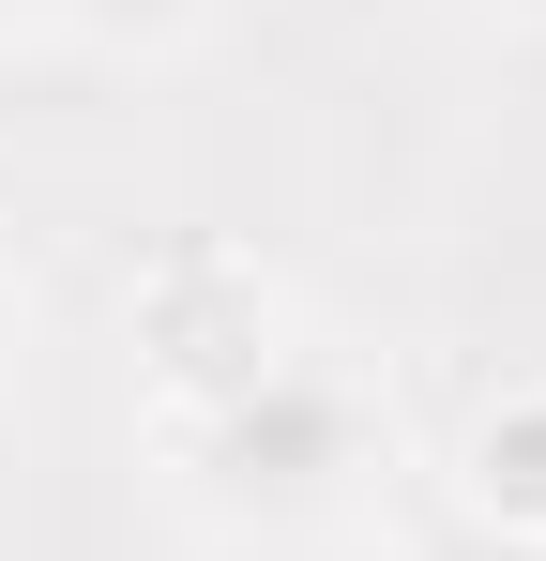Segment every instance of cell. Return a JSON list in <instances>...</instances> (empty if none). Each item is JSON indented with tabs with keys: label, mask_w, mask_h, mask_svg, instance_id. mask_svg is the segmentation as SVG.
<instances>
[{
	"label": "cell",
	"mask_w": 546,
	"mask_h": 561,
	"mask_svg": "<svg viewBox=\"0 0 546 561\" xmlns=\"http://www.w3.org/2000/svg\"><path fill=\"white\" fill-rule=\"evenodd\" d=\"M168 440H182V470H197V501H228V516H334L364 470H379V410H364L334 365L273 350L243 394L168 410Z\"/></svg>",
	"instance_id": "1"
},
{
	"label": "cell",
	"mask_w": 546,
	"mask_h": 561,
	"mask_svg": "<svg viewBox=\"0 0 546 561\" xmlns=\"http://www.w3.org/2000/svg\"><path fill=\"white\" fill-rule=\"evenodd\" d=\"M137 334H152L168 410H213V394H243V379L288 350V334H273L259 259H168V274H152V304H137Z\"/></svg>",
	"instance_id": "2"
},
{
	"label": "cell",
	"mask_w": 546,
	"mask_h": 561,
	"mask_svg": "<svg viewBox=\"0 0 546 561\" xmlns=\"http://www.w3.org/2000/svg\"><path fill=\"white\" fill-rule=\"evenodd\" d=\"M455 485H470V531H501V547L546 561V379H516L501 410H470Z\"/></svg>",
	"instance_id": "3"
},
{
	"label": "cell",
	"mask_w": 546,
	"mask_h": 561,
	"mask_svg": "<svg viewBox=\"0 0 546 561\" xmlns=\"http://www.w3.org/2000/svg\"><path fill=\"white\" fill-rule=\"evenodd\" d=\"M61 15H77V31H106V46H137V31H182L197 0H61Z\"/></svg>",
	"instance_id": "4"
},
{
	"label": "cell",
	"mask_w": 546,
	"mask_h": 561,
	"mask_svg": "<svg viewBox=\"0 0 546 561\" xmlns=\"http://www.w3.org/2000/svg\"><path fill=\"white\" fill-rule=\"evenodd\" d=\"M410 561H532V547H501V531H441V547H410Z\"/></svg>",
	"instance_id": "5"
},
{
	"label": "cell",
	"mask_w": 546,
	"mask_h": 561,
	"mask_svg": "<svg viewBox=\"0 0 546 561\" xmlns=\"http://www.w3.org/2000/svg\"><path fill=\"white\" fill-rule=\"evenodd\" d=\"M0 350H15V304H0Z\"/></svg>",
	"instance_id": "6"
}]
</instances>
